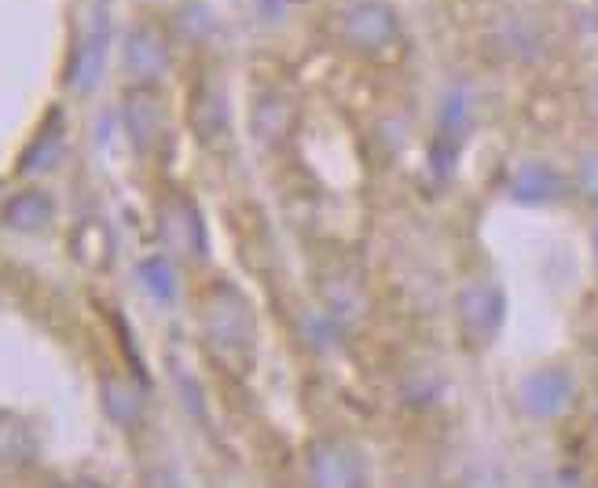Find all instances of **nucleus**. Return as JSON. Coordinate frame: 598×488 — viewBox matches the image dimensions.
I'll use <instances>...</instances> for the list:
<instances>
[{"label":"nucleus","mask_w":598,"mask_h":488,"mask_svg":"<svg viewBox=\"0 0 598 488\" xmlns=\"http://www.w3.org/2000/svg\"><path fill=\"white\" fill-rule=\"evenodd\" d=\"M595 243H598V232H595Z\"/></svg>","instance_id":"39448f33"},{"label":"nucleus","mask_w":598,"mask_h":488,"mask_svg":"<svg viewBox=\"0 0 598 488\" xmlns=\"http://www.w3.org/2000/svg\"><path fill=\"white\" fill-rule=\"evenodd\" d=\"M584 188L595 191V195H598V155L584 162Z\"/></svg>","instance_id":"20e7f679"},{"label":"nucleus","mask_w":598,"mask_h":488,"mask_svg":"<svg viewBox=\"0 0 598 488\" xmlns=\"http://www.w3.org/2000/svg\"><path fill=\"white\" fill-rule=\"evenodd\" d=\"M555 188H558V180L547 166H525L522 173L514 177V191L522 199H547V195H555Z\"/></svg>","instance_id":"7ed1b4c3"},{"label":"nucleus","mask_w":598,"mask_h":488,"mask_svg":"<svg viewBox=\"0 0 598 488\" xmlns=\"http://www.w3.org/2000/svg\"><path fill=\"white\" fill-rule=\"evenodd\" d=\"M569 390H573V385L566 379V371L547 368V371L528 374V382H525V390H522V401H525V407L533 415L550 418V415H558L562 407L569 404Z\"/></svg>","instance_id":"f257e3e1"},{"label":"nucleus","mask_w":598,"mask_h":488,"mask_svg":"<svg viewBox=\"0 0 598 488\" xmlns=\"http://www.w3.org/2000/svg\"><path fill=\"white\" fill-rule=\"evenodd\" d=\"M463 320L466 327H474V331H492L500 320V298L496 294H489L485 287H478V290H470L466 298H463Z\"/></svg>","instance_id":"f03ea898"}]
</instances>
